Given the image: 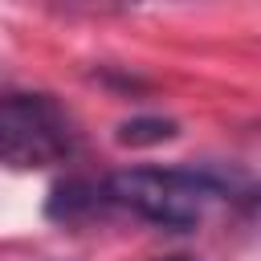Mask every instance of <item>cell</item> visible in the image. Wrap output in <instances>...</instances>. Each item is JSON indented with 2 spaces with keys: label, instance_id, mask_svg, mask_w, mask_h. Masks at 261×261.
<instances>
[{
  "label": "cell",
  "instance_id": "cell-1",
  "mask_svg": "<svg viewBox=\"0 0 261 261\" xmlns=\"http://www.w3.org/2000/svg\"><path fill=\"white\" fill-rule=\"evenodd\" d=\"M106 208H122L147 224L188 232L204 224L212 204L228 196V184L204 167H122L98 184Z\"/></svg>",
  "mask_w": 261,
  "mask_h": 261
},
{
  "label": "cell",
  "instance_id": "cell-2",
  "mask_svg": "<svg viewBox=\"0 0 261 261\" xmlns=\"http://www.w3.org/2000/svg\"><path fill=\"white\" fill-rule=\"evenodd\" d=\"M77 151V126L53 94H0V163L53 167Z\"/></svg>",
  "mask_w": 261,
  "mask_h": 261
},
{
  "label": "cell",
  "instance_id": "cell-3",
  "mask_svg": "<svg viewBox=\"0 0 261 261\" xmlns=\"http://www.w3.org/2000/svg\"><path fill=\"white\" fill-rule=\"evenodd\" d=\"M114 139L122 147H155V143L175 139V122L171 118H159V114H139V118L118 122V135Z\"/></svg>",
  "mask_w": 261,
  "mask_h": 261
},
{
  "label": "cell",
  "instance_id": "cell-4",
  "mask_svg": "<svg viewBox=\"0 0 261 261\" xmlns=\"http://www.w3.org/2000/svg\"><path fill=\"white\" fill-rule=\"evenodd\" d=\"M171 261H184V257H171Z\"/></svg>",
  "mask_w": 261,
  "mask_h": 261
}]
</instances>
